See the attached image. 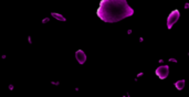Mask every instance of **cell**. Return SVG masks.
<instances>
[{"label":"cell","instance_id":"cell-3","mask_svg":"<svg viewBox=\"0 0 189 97\" xmlns=\"http://www.w3.org/2000/svg\"><path fill=\"white\" fill-rule=\"evenodd\" d=\"M155 73H156V75L159 77V78H161V79H165V78L168 76V74H169V67H168L167 65L159 66V67H157V69H156Z\"/></svg>","mask_w":189,"mask_h":97},{"label":"cell","instance_id":"cell-6","mask_svg":"<svg viewBox=\"0 0 189 97\" xmlns=\"http://www.w3.org/2000/svg\"><path fill=\"white\" fill-rule=\"evenodd\" d=\"M52 15H53L54 18H56V19H59V20L65 21V18H64V17H62V15H60V14H58V13H52Z\"/></svg>","mask_w":189,"mask_h":97},{"label":"cell","instance_id":"cell-4","mask_svg":"<svg viewBox=\"0 0 189 97\" xmlns=\"http://www.w3.org/2000/svg\"><path fill=\"white\" fill-rule=\"evenodd\" d=\"M75 56H77V62L80 63V64H83L86 61V55H85V53H84L82 50H77V53H75Z\"/></svg>","mask_w":189,"mask_h":97},{"label":"cell","instance_id":"cell-2","mask_svg":"<svg viewBox=\"0 0 189 97\" xmlns=\"http://www.w3.org/2000/svg\"><path fill=\"white\" fill-rule=\"evenodd\" d=\"M179 17H180V13H179V11H177V10H176V11H173L171 13L169 14L167 18V28L171 29V27L178 21Z\"/></svg>","mask_w":189,"mask_h":97},{"label":"cell","instance_id":"cell-1","mask_svg":"<svg viewBox=\"0 0 189 97\" xmlns=\"http://www.w3.org/2000/svg\"><path fill=\"white\" fill-rule=\"evenodd\" d=\"M134 13V10L125 0H103L98 9L101 20L108 23L117 22Z\"/></svg>","mask_w":189,"mask_h":97},{"label":"cell","instance_id":"cell-5","mask_svg":"<svg viewBox=\"0 0 189 97\" xmlns=\"http://www.w3.org/2000/svg\"><path fill=\"white\" fill-rule=\"evenodd\" d=\"M175 86H176V88H177V90H182V88L185 87V81H184V79L178 81V82L175 84Z\"/></svg>","mask_w":189,"mask_h":97}]
</instances>
